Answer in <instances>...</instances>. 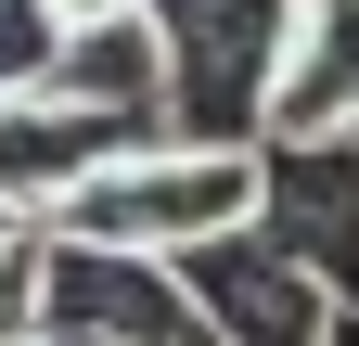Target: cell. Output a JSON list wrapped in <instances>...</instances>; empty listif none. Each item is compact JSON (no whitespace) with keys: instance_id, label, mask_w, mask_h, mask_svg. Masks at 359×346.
I'll return each mask as SVG.
<instances>
[{"instance_id":"cell-4","label":"cell","mask_w":359,"mask_h":346,"mask_svg":"<svg viewBox=\"0 0 359 346\" xmlns=\"http://www.w3.org/2000/svg\"><path fill=\"white\" fill-rule=\"evenodd\" d=\"M180 141V128H128V116H65V103H0V231H52L90 180H116L128 154Z\"/></svg>"},{"instance_id":"cell-11","label":"cell","mask_w":359,"mask_h":346,"mask_svg":"<svg viewBox=\"0 0 359 346\" xmlns=\"http://www.w3.org/2000/svg\"><path fill=\"white\" fill-rule=\"evenodd\" d=\"M321 346H359V308H334V333H321Z\"/></svg>"},{"instance_id":"cell-2","label":"cell","mask_w":359,"mask_h":346,"mask_svg":"<svg viewBox=\"0 0 359 346\" xmlns=\"http://www.w3.org/2000/svg\"><path fill=\"white\" fill-rule=\"evenodd\" d=\"M142 26L167 52V128L180 141H257L295 0H142Z\"/></svg>"},{"instance_id":"cell-10","label":"cell","mask_w":359,"mask_h":346,"mask_svg":"<svg viewBox=\"0 0 359 346\" xmlns=\"http://www.w3.org/2000/svg\"><path fill=\"white\" fill-rule=\"evenodd\" d=\"M39 13H52L65 39H90V26H128V13H142V0H39Z\"/></svg>"},{"instance_id":"cell-3","label":"cell","mask_w":359,"mask_h":346,"mask_svg":"<svg viewBox=\"0 0 359 346\" xmlns=\"http://www.w3.org/2000/svg\"><path fill=\"white\" fill-rule=\"evenodd\" d=\"M257 244H283L334 308H359V141H269L257 154Z\"/></svg>"},{"instance_id":"cell-8","label":"cell","mask_w":359,"mask_h":346,"mask_svg":"<svg viewBox=\"0 0 359 346\" xmlns=\"http://www.w3.org/2000/svg\"><path fill=\"white\" fill-rule=\"evenodd\" d=\"M52 308V231H0V346H39Z\"/></svg>"},{"instance_id":"cell-6","label":"cell","mask_w":359,"mask_h":346,"mask_svg":"<svg viewBox=\"0 0 359 346\" xmlns=\"http://www.w3.org/2000/svg\"><path fill=\"white\" fill-rule=\"evenodd\" d=\"M269 141H359V0H295L283 77H269L257 154Z\"/></svg>"},{"instance_id":"cell-5","label":"cell","mask_w":359,"mask_h":346,"mask_svg":"<svg viewBox=\"0 0 359 346\" xmlns=\"http://www.w3.org/2000/svg\"><path fill=\"white\" fill-rule=\"evenodd\" d=\"M180 295L205 308L218 346H321V333H334V295L308 282L283 244H257V231L205 244V256H180Z\"/></svg>"},{"instance_id":"cell-1","label":"cell","mask_w":359,"mask_h":346,"mask_svg":"<svg viewBox=\"0 0 359 346\" xmlns=\"http://www.w3.org/2000/svg\"><path fill=\"white\" fill-rule=\"evenodd\" d=\"M231 231H257V141H154V154H128L116 180H90L52 219V244L154 256V270H180V256H205Z\"/></svg>"},{"instance_id":"cell-7","label":"cell","mask_w":359,"mask_h":346,"mask_svg":"<svg viewBox=\"0 0 359 346\" xmlns=\"http://www.w3.org/2000/svg\"><path fill=\"white\" fill-rule=\"evenodd\" d=\"M39 103L167 128V52H154V26L128 13V26H90V39H65V52H52V90H39Z\"/></svg>"},{"instance_id":"cell-9","label":"cell","mask_w":359,"mask_h":346,"mask_svg":"<svg viewBox=\"0 0 359 346\" xmlns=\"http://www.w3.org/2000/svg\"><path fill=\"white\" fill-rule=\"evenodd\" d=\"M52 52H65V26L39 13V0H0V103H39V90H52Z\"/></svg>"}]
</instances>
